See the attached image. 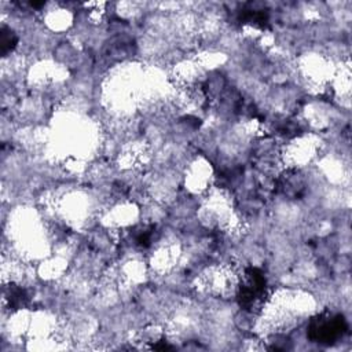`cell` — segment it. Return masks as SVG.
<instances>
[{
  "label": "cell",
  "instance_id": "obj_1",
  "mask_svg": "<svg viewBox=\"0 0 352 352\" xmlns=\"http://www.w3.org/2000/svg\"><path fill=\"white\" fill-rule=\"evenodd\" d=\"M346 330L345 319L336 314H322L311 320L308 337L319 344H331L337 341Z\"/></svg>",
  "mask_w": 352,
  "mask_h": 352
},
{
  "label": "cell",
  "instance_id": "obj_2",
  "mask_svg": "<svg viewBox=\"0 0 352 352\" xmlns=\"http://www.w3.org/2000/svg\"><path fill=\"white\" fill-rule=\"evenodd\" d=\"M265 294V278L257 268H249L239 287V302L243 308H253Z\"/></svg>",
  "mask_w": 352,
  "mask_h": 352
},
{
  "label": "cell",
  "instance_id": "obj_3",
  "mask_svg": "<svg viewBox=\"0 0 352 352\" xmlns=\"http://www.w3.org/2000/svg\"><path fill=\"white\" fill-rule=\"evenodd\" d=\"M15 43H16V38H15L14 33L11 30H8V32L3 30V33H1V51H3V54L11 51L14 48Z\"/></svg>",
  "mask_w": 352,
  "mask_h": 352
}]
</instances>
